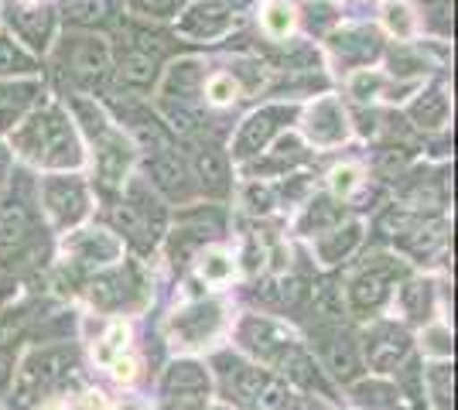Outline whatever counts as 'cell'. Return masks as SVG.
I'll return each mask as SVG.
<instances>
[{
    "label": "cell",
    "mask_w": 458,
    "mask_h": 410,
    "mask_svg": "<svg viewBox=\"0 0 458 410\" xmlns=\"http://www.w3.org/2000/svg\"><path fill=\"white\" fill-rule=\"evenodd\" d=\"M72 366V356L65 349H52V352H41V356H35L24 370H21L18 376V393L21 400H31L38 390H45L48 383H55L62 372Z\"/></svg>",
    "instance_id": "6da1fadb"
},
{
    "label": "cell",
    "mask_w": 458,
    "mask_h": 410,
    "mask_svg": "<svg viewBox=\"0 0 458 410\" xmlns=\"http://www.w3.org/2000/svg\"><path fill=\"white\" fill-rule=\"evenodd\" d=\"M403 352H407V335L397 332V329H383V332H377L369 339V363L377 370L397 366V359H401Z\"/></svg>",
    "instance_id": "7a4b0ae2"
},
{
    "label": "cell",
    "mask_w": 458,
    "mask_h": 410,
    "mask_svg": "<svg viewBox=\"0 0 458 410\" xmlns=\"http://www.w3.org/2000/svg\"><path fill=\"white\" fill-rule=\"evenodd\" d=\"M343 113H339V106L332 103V99H325L315 106V113H311V137L318 140V144H332V140H339L343 137Z\"/></svg>",
    "instance_id": "3957f363"
},
{
    "label": "cell",
    "mask_w": 458,
    "mask_h": 410,
    "mask_svg": "<svg viewBox=\"0 0 458 410\" xmlns=\"http://www.w3.org/2000/svg\"><path fill=\"white\" fill-rule=\"evenodd\" d=\"M206 387H209V380H206L202 366H195V363H178L168 372V393H206Z\"/></svg>",
    "instance_id": "277c9868"
},
{
    "label": "cell",
    "mask_w": 458,
    "mask_h": 410,
    "mask_svg": "<svg viewBox=\"0 0 458 410\" xmlns=\"http://www.w3.org/2000/svg\"><path fill=\"white\" fill-rule=\"evenodd\" d=\"M28 233V215L21 205H7L0 213V254H7L11 247H18L21 239Z\"/></svg>",
    "instance_id": "5b68a950"
},
{
    "label": "cell",
    "mask_w": 458,
    "mask_h": 410,
    "mask_svg": "<svg viewBox=\"0 0 458 410\" xmlns=\"http://www.w3.org/2000/svg\"><path fill=\"white\" fill-rule=\"evenodd\" d=\"M48 205H52L58 222H72L82 213V192L69 188V185H52L48 188Z\"/></svg>",
    "instance_id": "8992f818"
},
{
    "label": "cell",
    "mask_w": 458,
    "mask_h": 410,
    "mask_svg": "<svg viewBox=\"0 0 458 410\" xmlns=\"http://www.w3.org/2000/svg\"><path fill=\"white\" fill-rule=\"evenodd\" d=\"M174 325L185 332V339H189V342H202V339H206V335L219 325V312H216V308H195V312L182 314Z\"/></svg>",
    "instance_id": "52a82bcc"
},
{
    "label": "cell",
    "mask_w": 458,
    "mask_h": 410,
    "mask_svg": "<svg viewBox=\"0 0 458 410\" xmlns=\"http://www.w3.org/2000/svg\"><path fill=\"white\" fill-rule=\"evenodd\" d=\"M247 342L253 346V349L270 352L274 346H287V342H291V332H284V329L274 325V322H250Z\"/></svg>",
    "instance_id": "ba28073f"
},
{
    "label": "cell",
    "mask_w": 458,
    "mask_h": 410,
    "mask_svg": "<svg viewBox=\"0 0 458 410\" xmlns=\"http://www.w3.org/2000/svg\"><path fill=\"white\" fill-rule=\"evenodd\" d=\"M383 294H386V277L383 273H363L352 288V305L356 308H373L383 301Z\"/></svg>",
    "instance_id": "9c48e42d"
},
{
    "label": "cell",
    "mask_w": 458,
    "mask_h": 410,
    "mask_svg": "<svg viewBox=\"0 0 458 410\" xmlns=\"http://www.w3.org/2000/svg\"><path fill=\"white\" fill-rule=\"evenodd\" d=\"M76 250L86 256V260H93V256L96 260H114L120 247H116V239H110L106 233H86L76 243Z\"/></svg>",
    "instance_id": "30bf717a"
},
{
    "label": "cell",
    "mask_w": 458,
    "mask_h": 410,
    "mask_svg": "<svg viewBox=\"0 0 458 410\" xmlns=\"http://www.w3.org/2000/svg\"><path fill=\"white\" fill-rule=\"evenodd\" d=\"M253 410H284L287 407V387L281 380H264V387L257 390V397L250 400Z\"/></svg>",
    "instance_id": "8fae6325"
},
{
    "label": "cell",
    "mask_w": 458,
    "mask_h": 410,
    "mask_svg": "<svg viewBox=\"0 0 458 410\" xmlns=\"http://www.w3.org/2000/svg\"><path fill=\"white\" fill-rule=\"evenodd\" d=\"M360 243V226H345V230H339L335 236H328V239H322V256L325 260H339L343 254H349L352 247Z\"/></svg>",
    "instance_id": "7c38bea8"
},
{
    "label": "cell",
    "mask_w": 458,
    "mask_h": 410,
    "mask_svg": "<svg viewBox=\"0 0 458 410\" xmlns=\"http://www.w3.org/2000/svg\"><path fill=\"white\" fill-rule=\"evenodd\" d=\"M270 134H274V123H270V117H253L247 123L243 137H240V151H243V155H250V151H260V147L267 144Z\"/></svg>",
    "instance_id": "4fadbf2b"
},
{
    "label": "cell",
    "mask_w": 458,
    "mask_h": 410,
    "mask_svg": "<svg viewBox=\"0 0 458 410\" xmlns=\"http://www.w3.org/2000/svg\"><path fill=\"white\" fill-rule=\"evenodd\" d=\"M328 363H332V370L339 372V376H356V370H360V363H356V352H352V346H349V339H335V346L328 349Z\"/></svg>",
    "instance_id": "5bb4252c"
},
{
    "label": "cell",
    "mask_w": 458,
    "mask_h": 410,
    "mask_svg": "<svg viewBox=\"0 0 458 410\" xmlns=\"http://www.w3.org/2000/svg\"><path fill=\"white\" fill-rule=\"evenodd\" d=\"M281 366H284V372L291 376V380H298V383H305V387L315 383V372H311V363H308L305 352L287 349L284 356H281Z\"/></svg>",
    "instance_id": "9a60e30c"
},
{
    "label": "cell",
    "mask_w": 458,
    "mask_h": 410,
    "mask_svg": "<svg viewBox=\"0 0 458 410\" xmlns=\"http://www.w3.org/2000/svg\"><path fill=\"white\" fill-rule=\"evenodd\" d=\"M123 79L134 82V86H148L154 79L151 55H127V59H123Z\"/></svg>",
    "instance_id": "2e32d148"
},
{
    "label": "cell",
    "mask_w": 458,
    "mask_h": 410,
    "mask_svg": "<svg viewBox=\"0 0 458 410\" xmlns=\"http://www.w3.org/2000/svg\"><path fill=\"white\" fill-rule=\"evenodd\" d=\"M199 175H202V181H206L209 188H223V178H226L223 157L212 155V151H202V155H199Z\"/></svg>",
    "instance_id": "e0dca14e"
},
{
    "label": "cell",
    "mask_w": 458,
    "mask_h": 410,
    "mask_svg": "<svg viewBox=\"0 0 458 410\" xmlns=\"http://www.w3.org/2000/svg\"><path fill=\"white\" fill-rule=\"evenodd\" d=\"M414 117H418L424 127H438L441 120H445V96H438V93H428V96L414 106Z\"/></svg>",
    "instance_id": "ac0fdd59"
},
{
    "label": "cell",
    "mask_w": 458,
    "mask_h": 410,
    "mask_svg": "<svg viewBox=\"0 0 458 410\" xmlns=\"http://www.w3.org/2000/svg\"><path fill=\"white\" fill-rule=\"evenodd\" d=\"M154 178H157V185H165L168 192H178L182 188V168H178V161L174 157H157L151 164Z\"/></svg>",
    "instance_id": "d6986e66"
},
{
    "label": "cell",
    "mask_w": 458,
    "mask_h": 410,
    "mask_svg": "<svg viewBox=\"0 0 458 410\" xmlns=\"http://www.w3.org/2000/svg\"><path fill=\"white\" fill-rule=\"evenodd\" d=\"M264 24H267L270 35H287L291 24H294V11L287 4H270L267 14H264Z\"/></svg>",
    "instance_id": "ffe728a7"
},
{
    "label": "cell",
    "mask_w": 458,
    "mask_h": 410,
    "mask_svg": "<svg viewBox=\"0 0 458 410\" xmlns=\"http://www.w3.org/2000/svg\"><path fill=\"white\" fill-rule=\"evenodd\" d=\"M390 397H394V390L380 387V383H360L356 387V400L363 407H390Z\"/></svg>",
    "instance_id": "44dd1931"
},
{
    "label": "cell",
    "mask_w": 458,
    "mask_h": 410,
    "mask_svg": "<svg viewBox=\"0 0 458 410\" xmlns=\"http://www.w3.org/2000/svg\"><path fill=\"white\" fill-rule=\"evenodd\" d=\"M383 18H386V28H390L394 35H401V38H407V35L414 31V21H411V11H407L403 4H390Z\"/></svg>",
    "instance_id": "7402d4cb"
},
{
    "label": "cell",
    "mask_w": 458,
    "mask_h": 410,
    "mask_svg": "<svg viewBox=\"0 0 458 410\" xmlns=\"http://www.w3.org/2000/svg\"><path fill=\"white\" fill-rule=\"evenodd\" d=\"M264 380H267V376H264L260 370H240L233 383H236V393H240L243 400H253V397H257V390L264 387Z\"/></svg>",
    "instance_id": "603a6c76"
},
{
    "label": "cell",
    "mask_w": 458,
    "mask_h": 410,
    "mask_svg": "<svg viewBox=\"0 0 458 410\" xmlns=\"http://www.w3.org/2000/svg\"><path fill=\"white\" fill-rule=\"evenodd\" d=\"M229 273H233V260L223 254H209L202 260V277L206 280H226Z\"/></svg>",
    "instance_id": "cb8c5ba5"
},
{
    "label": "cell",
    "mask_w": 458,
    "mask_h": 410,
    "mask_svg": "<svg viewBox=\"0 0 458 410\" xmlns=\"http://www.w3.org/2000/svg\"><path fill=\"white\" fill-rule=\"evenodd\" d=\"M103 62H106L103 48L89 45V48H82V52L76 55V69L82 72V76H93V72H99V69H103Z\"/></svg>",
    "instance_id": "d4e9b609"
},
{
    "label": "cell",
    "mask_w": 458,
    "mask_h": 410,
    "mask_svg": "<svg viewBox=\"0 0 458 410\" xmlns=\"http://www.w3.org/2000/svg\"><path fill=\"white\" fill-rule=\"evenodd\" d=\"M123 346H127V325H114L110 335H106V346H99V352H96V359H99V363H110L114 352L123 349Z\"/></svg>",
    "instance_id": "484cf974"
},
{
    "label": "cell",
    "mask_w": 458,
    "mask_h": 410,
    "mask_svg": "<svg viewBox=\"0 0 458 410\" xmlns=\"http://www.w3.org/2000/svg\"><path fill=\"white\" fill-rule=\"evenodd\" d=\"M233 93H236V86H233V79H229V76H216L209 82V99H212V103H229V99H233Z\"/></svg>",
    "instance_id": "4316f807"
},
{
    "label": "cell",
    "mask_w": 458,
    "mask_h": 410,
    "mask_svg": "<svg viewBox=\"0 0 458 410\" xmlns=\"http://www.w3.org/2000/svg\"><path fill=\"white\" fill-rule=\"evenodd\" d=\"M356 178H360L356 168H335V172H332V188H335L339 196H345V192H352Z\"/></svg>",
    "instance_id": "83f0119b"
},
{
    "label": "cell",
    "mask_w": 458,
    "mask_h": 410,
    "mask_svg": "<svg viewBox=\"0 0 458 410\" xmlns=\"http://www.w3.org/2000/svg\"><path fill=\"white\" fill-rule=\"evenodd\" d=\"M18 65L24 69L28 62L21 59V55L14 52V48H11V45H7V41H0V72H14Z\"/></svg>",
    "instance_id": "f1b7e54d"
},
{
    "label": "cell",
    "mask_w": 458,
    "mask_h": 410,
    "mask_svg": "<svg viewBox=\"0 0 458 410\" xmlns=\"http://www.w3.org/2000/svg\"><path fill=\"white\" fill-rule=\"evenodd\" d=\"M247 202H250V209L264 213V209H270V192H267V188H260V185H250Z\"/></svg>",
    "instance_id": "f546056e"
},
{
    "label": "cell",
    "mask_w": 458,
    "mask_h": 410,
    "mask_svg": "<svg viewBox=\"0 0 458 410\" xmlns=\"http://www.w3.org/2000/svg\"><path fill=\"white\" fill-rule=\"evenodd\" d=\"M93 297L99 301V305H114V301H116L114 280H96V284H93Z\"/></svg>",
    "instance_id": "4dcf8cb0"
},
{
    "label": "cell",
    "mask_w": 458,
    "mask_h": 410,
    "mask_svg": "<svg viewBox=\"0 0 458 410\" xmlns=\"http://www.w3.org/2000/svg\"><path fill=\"white\" fill-rule=\"evenodd\" d=\"M120 172H123V157H116L114 151H106V155H103V175H106V181H116Z\"/></svg>",
    "instance_id": "1f68e13d"
},
{
    "label": "cell",
    "mask_w": 458,
    "mask_h": 410,
    "mask_svg": "<svg viewBox=\"0 0 458 410\" xmlns=\"http://www.w3.org/2000/svg\"><path fill=\"white\" fill-rule=\"evenodd\" d=\"M114 376L120 380V383H131V380L137 376V363L134 359H120V363L114 366Z\"/></svg>",
    "instance_id": "d6a6232c"
},
{
    "label": "cell",
    "mask_w": 458,
    "mask_h": 410,
    "mask_svg": "<svg viewBox=\"0 0 458 410\" xmlns=\"http://www.w3.org/2000/svg\"><path fill=\"white\" fill-rule=\"evenodd\" d=\"M14 335H18V322L14 318H0V349L7 342H14Z\"/></svg>",
    "instance_id": "836d02e7"
},
{
    "label": "cell",
    "mask_w": 458,
    "mask_h": 410,
    "mask_svg": "<svg viewBox=\"0 0 458 410\" xmlns=\"http://www.w3.org/2000/svg\"><path fill=\"white\" fill-rule=\"evenodd\" d=\"M281 297H284V301H298V297H301V280H287Z\"/></svg>",
    "instance_id": "e575fe53"
},
{
    "label": "cell",
    "mask_w": 458,
    "mask_h": 410,
    "mask_svg": "<svg viewBox=\"0 0 458 410\" xmlns=\"http://www.w3.org/2000/svg\"><path fill=\"white\" fill-rule=\"evenodd\" d=\"M140 4H144L148 11H168L174 0H140Z\"/></svg>",
    "instance_id": "d590c367"
},
{
    "label": "cell",
    "mask_w": 458,
    "mask_h": 410,
    "mask_svg": "<svg viewBox=\"0 0 458 410\" xmlns=\"http://www.w3.org/2000/svg\"><path fill=\"white\" fill-rule=\"evenodd\" d=\"M7 370H11V356H7V352L0 349V383L7 380Z\"/></svg>",
    "instance_id": "8d00e7d4"
},
{
    "label": "cell",
    "mask_w": 458,
    "mask_h": 410,
    "mask_svg": "<svg viewBox=\"0 0 458 410\" xmlns=\"http://www.w3.org/2000/svg\"><path fill=\"white\" fill-rule=\"evenodd\" d=\"M431 342H435V346H431L435 352H448V346H445V332H431Z\"/></svg>",
    "instance_id": "74e56055"
},
{
    "label": "cell",
    "mask_w": 458,
    "mask_h": 410,
    "mask_svg": "<svg viewBox=\"0 0 458 410\" xmlns=\"http://www.w3.org/2000/svg\"><path fill=\"white\" fill-rule=\"evenodd\" d=\"M301 410H328V407H322V404H301Z\"/></svg>",
    "instance_id": "f35d334b"
}]
</instances>
